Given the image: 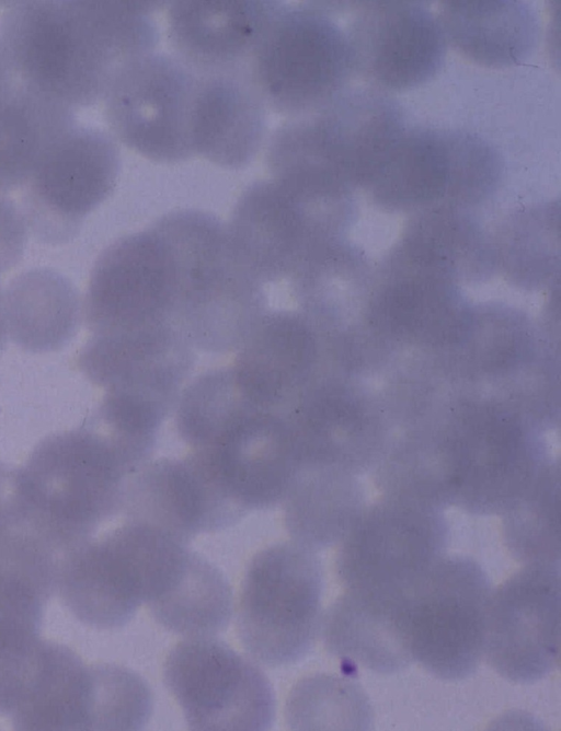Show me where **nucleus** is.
<instances>
[{
  "mask_svg": "<svg viewBox=\"0 0 561 731\" xmlns=\"http://www.w3.org/2000/svg\"><path fill=\"white\" fill-rule=\"evenodd\" d=\"M122 507L131 522L156 527L183 544L199 533L225 529L248 513L195 450L182 460L144 463L125 484Z\"/></svg>",
  "mask_w": 561,
  "mask_h": 731,
  "instance_id": "nucleus-16",
  "label": "nucleus"
},
{
  "mask_svg": "<svg viewBox=\"0 0 561 731\" xmlns=\"http://www.w3.org/2000/svg\"><path fill=\"white\" fill-rule=\"evenodd\" d=\"M353 67L386 91L425 84L443 67L446 38L440 23L420 1H370L346 33Z\"/></svg>",
  "mask_w": 561,
  "mask_h": 731,
  "instance_id": "nucleus-13",
  "label": "nucleus"
},
{
  "mask_svg": "<svg viewBox=\"0 0 561 731\" xmlns=\"http://www.w3.org/2000/svg\"><path fill=\"white\" fill-rule=\"evenodd\" d=\"M118 150L105 132L73 126L42 156L26 181L33 219L71 233L112 192Z\"/></svg>",
  "mask_w": 561,
  "mask_h": 731,
  "instance_id": "nucleus-20",
  "label": "nucleus"
},
{
  "mask_svg": "<svg viewBox=\"0 0 561 731\" xmlns=\"http://www.w3.org/2000/svg\"><path fill=\"white\" fill-rule=\"evenodd\" d=\"M94 678L90 729L139 730L152 713V694L141 676L114 664L92 666Z\"/></svg>",
  "mask_w": 561,
  "mask_h": 731,
  "instance_id": "nucleus-33",
  "label": "nucleus"
},
{
  "mask_svg": "<svg viewBox=\"0 0 561 731\" xmlns=\"http://www.w3.org/2000/svg\"><path fill=\"white\" fill-rule=\"evenodd\" d=\"M196 82L197 73L178 57L151 53L136 60L104 96L112 130L152 161L176 163L191 158Z\"/></svg>",
  "mask_w": 561,
  "mask_h": 731,
  "instance_id": "nucleus-10",
  "label": "nucleus"
},
{
  "mask_svg": "<svg viewBox=\"0 0 561 731\" xmlns=\"http://www.w3.org/2000/svg\"><path fill=\"white\" fill-rule=\"evenodd\" d=\"M92 666L58 645L42 642L31 678L14 710L22 729H90Z\"/></svg>",
  "mask_w": 561,
  "mask_h": 731,
  "instance_id": "nucleus-28",
  "label": "nucleus"
},
{
  "mask_svg": "<svg viewBox=\"0 0 561 731\" xmlns=\"http://www.w3.org/2000/svg\"><path fill=\"white\" fill-rule=\"evenodd\" d=\"M154 558L151 530L129 521L60 575L58 588L79 619L98 628H118L146 603Z\"/></svg>",
  "mask_w": 561,
  "mask_h": 731,
  "instance_id": "nucleus-17",
  "label": "nucleus"
},
{
  "mask_svg": "<svg viewBox=\"0 0 561 731\" xmlns=\"http://www.w3.org/2000/svg\"><path fill=\"white\" fill-rule=\"evenodd\" d=\"M448 536L443 510L382 496L341 539L337 576L347 589L409 590L445 555Z\"/></svg>",
  "mask_w": 561,
  "mask_h": 731,
  "instance_id": "nucleus-8",
  "label": "nucleus"
},
{
  "mask_svg": "<svg viewBox=\"0 0 561 731\" xmlns=\"http://www.w3.org/2000/svg\"><path fill=\"white\" fill-rule=\"evenodd\" d=\"M174 268L153 224L124 236L99 258L87 294V313L101 334L170 322Z\"/></svg>",
  "mask_w": 561,
  "mask_h": 731,
  "instance_id": "nucleus-14",
  "label": "nucleus"
},
{
  "mask_svg": "<svg viewBox=\"0 0 561 731\" xmlns=\"http://www.w3.org/2000/svg\"><path fill=\"white\" fill-rule=\"evenodd\" d=\"M196 73L191 120L194 155L228 169L248 165L259 152L266 128V105L249 67Z\"/></svg>",
  "mask_w": 561,
  "mask_h": 731,
  "instance_id": "nucleus-25",
  "label": "nucleus"
},
{
  "mask_svg": "<svg viewBox=\"0 0 561 731\" xmlns=\"http://www.w3.org/2000/svg\"><path fill=\"white\" fill-rule=\"evenodd\" d=\"M284 502L293 541L314 552L340 543L366 506L358 475L325 465H298Z\"/></svg>",
  "mask_w": 561,
  "mask_h": 731,
  "instance_id": "nucleus-27",
  "label": "nucleus"
},
{
  "mask_svg": "<svg viewBox=\"0 0 561 731\" xmlns=\"http://www.w3.org/2000/svg\"><path fill=\"white\" fill-rule=\"evenodd\" d=\"M351 213L350 196L272 178L243 192L227 230L238 256L263 283L291 277L310 256L339 239Z\"/></svg>",
  "mask_w": 561,
  "mask_h": 731,
  "instance_id": "nucleus-6",
  "label": "nucleus"
},
{
  "mask_svg": "<svg viewBox=\"0 0 561 731\" xmlns=\"http://www.w3.org/2000/svg\"><path fill=\"white\" fill-rule=\"evenodd\" d=\"M559 564H528L492 591L484 655L507 681H540L559 664Z\"/></svg>",
  "mask_w": 561,
  "mask_h": 731,
  "instance_id": "nucleus-12",
  "label": "nucleus"
},
{
  "mask_svg": "<svg viewBox=\"0 0 561 731\" xmlns=\"http://www.w3.org/2000/svg\"><path fill=\"white\" fill-rule=\"evenodd\" d=\"M322 565L316 552L293 541L271 545L250 561L242 580L237 629L259 663H295L321 630Z\"/></svg>",
  "mask_w": 561,
  "mask_h": 731,
  "instance_id": "nucleus-4",
  "label": "nucleus"
},
{
  "mask_svg": "<svg viewBox=\"0 0 561 731\" xmlns=\"http://www.w3.org/2000/svg\"><path fill=\"white\" fill-rule=\"evenodd\" d=\"M194 364L193 347L170 322L103 333L91 367L111 391L135 394L173 407Z\"/></svg>",
  "mask_w": 561,
  "mask_h": 731,
  "instance_id": "nucleus-22",
  "label": "nucleus"
},
{
  "mask_svg": "<svg viewBox=\"0 0 561 731\" xmlns=\"http://www.w3.org/2000/svg\"><path fill=\"white\" fill-rule=\"evenodd\" d=\"M290 130L301 154L351 187L368 183L405 129L393 101L363 91L295 117Z\"/></svg>",
  "mask_w": 561,
  "mask_h": 731,
  "instance_id": "nucleus-15",
  "label": "nucleus"
},
{
  "mask_svg": "<svg viewBox=\"0 0 561 731\" xmlns=\"http://www.w3.org/2000/svg\"><path fill=\"white\" fill-rule=\"evenodd\" d=\"M178 401V432L194 449L209 446L238 419L262 409L242 391L232 368L199 375Z\"/></svg>",
  "mask_w": 561,
  "mask_h": 731,
  "instance_id": "nucleus-32",
  "label": "nucleus"
},
{
  "mask_svg": "<svg viewBox=\"0 0 561 731\" xmlns=\"http://www.w3.org/2000/svg\"><path fill=\"white\" fill-rule=\"evenodd\" d=\"M492 587L472 558L443 556L410 589L408 635L414 662L444 681L470 677L484 655Z\"/></svg>",
  "mask_w": 561,
  "mask_h": 731,
  "instance_id": "nucleus-7",
  "label": "nucleus"
},
{
  "mask_svg": "<svg viewBox=\"0 0 561 731\" xmlns=\"http://www.w3.org/2000/svg\"><path fill=\"white\" fill-rule=\"evenodd\" d=\"M164 628L184 636L215 637L232 614V592L224 573L187 549L163 588L147 603Z\"/></svg>",
  "mask_w": 561,
  "mask_h": 731,
  "instance_id": "nucleus-30",
  "label": "nucleus"
},
{
  "mask_svg": "<svg viewBox=\"0 0 561 731\" xmlns=\"http://www.w3.org/2000/svg\"><path fill=\"white\" fill-rule=\"evenodd\" d=\"M196 450L230 498L248 512L284 501L298 468L286 418L255 409Z\"/></svg>",
  "mask_w": 561,
  "mask_h": 731,
  "instance_id": "nucleus-21",
  "label": "nucleus"
},
{
  "mask_svg": "<svg viewBox=\"0 0 561 731\" xmlns=\"http://www.w3.org/2000/svg\"><path fill=\"white\" fill-rule=\"evenodd\" d=\"M73 126L70 107L15 82L0 97V192L26 183L46 151Z\"/></svg>",
  "mask_w": 561,
  "mask_h": 731,
  "instance_id": "nucleus-29",
  "label": "nucleus"
},
{
  "mask_svg": "<svg viewBox=\"0 0 561 731\" xmlns=\"http://www.w3.org/2000/svg\"><path fill=\"white\" fill-rule=\"evenodd\" d=\"M279 1H175L168 35L176 57L199 73L249 67Z\"/></svg>",
  "mask_w": 561,
  "mask_h": 731,
  "instance_id": "nucleus-24",
  "label": "nucleus"
},
{
  "mask_svg": "<svg viewBox=\"0 0 561 731\" xmlns=\"http://www.w3.org/2000/svg\"><path fill=\"white\" fill-rule=\"evenodd\" d=\"M353 71L346 34L313 5L280 3L249 61L265 105L291 117L333 102Z\"/></svg>",
  "mask_w": 561,
  "mask_h": 731,
  "instance_id": "nucleus-5",
  "label": "nucleus"
},
{
  "mask_svg": "<svg viewBox=\"0 0 561 731\" xmlns=\"http://www.w3.org/2000/svg\"><path fill=\"white\" fill-rule=\"evenodd\" d=\"M480 137L462 130H404L366 184L386 208L413 209L446 195L468 201Z\"/></svg>",
  "mask_w": 561,
  "mask_h": 731,
  "instance_id": "nucleus-18",
  "label": "nucleus"
},
{
  "mask_svg": "<svg viewBox=\"0 0 561 731\" xmlns=\"http://www.w3.org/2000/svg\"><path fill=\"white\" fill-rule=\"evenodd\" d=\"M408 601L409 590L347 589L322 616L327 650L376 673L405 670L414 662Z\"/></svg>",
  "mask_w": 561,
  "mask_h": 731,
  "instance_id": "nucleus-23",
  "label": "nucleus"
},
{
  "mask_svg": "<svg viewBox=\"0 0 561 731\" xmlns=\"http://www.w3.org/2000/svg\"><path fill=\"white\" fill-rule=\"evenodd\" d=\"M502 515L505 545L517 560L525 565L559 564V462L550 460Z\"/></svg>",
  "mask_w": 561,
  "mask_h": 731,
  "instance_id": "nucleus-31",
  "label": "nucleus"
},
{
  "mask_svg": "<svg viewBox=\"0 0 561 731\" xmlns=\"http://www.w3.org/2000/svg\"><path fill=\"white\" fill-rule=\"evenodd\" d=\"M432 428L451 506L472 514H503L550 461L543 429L492 397L448 401Z\"/></svg>",
  "mask_w": 561,
  "mask_h": 731,
  "instance_id": "nucleus-3",
  "label": "nucleus"
},
{
  "mask_svg": "<svg viewBox=\"0 0 561 731\" xmlns=\"http://www.w3.org/2000/svg\"><path fill=\"white\" fill-rule=\"evenodd\" d=\"M437 19L446 42L490 68L519 65L538 42V18L523 1H444Z\"/></svg>",
  "mask_w": 561,
  "mask_h": 731,
  "instance_id": "nucleus-26",
  "label": "nucleus"
},
{
  "mask_svg": "<svg viewBox=\"0 0 561 731\" xmlns=\"http://www.w3.org/2000/svg\"><path fill=\"white\" fill-rule=\"evenodd\" d=\"M232 369L254 404L282 416L330 372L318 333L301 313L289 311L261 316Z\"/></svg>",
  "mask_w": 561,
  "mask_h": 731,
  "instance_id": "nucleus-19",
  "label": "nucleus"
},
{
  "mask_svg": "<svg viewBox=\"0 0 561 731\" xmlns=\"http://www.w3.org/2000/svg\"><path fill=\"white\" fill-rule=\"evenodd\" d=\"M167 687L193 730H266L275 696L266 675L214 637L176 643L163 665Z\"/></svg>",
  "mask_w": 561,
  "mask_h": 731,
  "instance_id": "nucleus-9",
  "label": "nucleus"
},
{
  "mask_svg": "<svg viewBox=\"0 0 561 731\" xmlns=\"http://www.w3.org/2000/svg\"><path fill=\"white\" fill-rule=\"evenodd\" d=\"M152 1H18L0 39L15 73L68 107L104 97L118 74L159 40Z\"/></svg>",
  "mask_w": 561,
  "mask_h": 731,
  "instance_id": "nucleus-1",
  "label": "nucleus"
},
{
  "mask_svg": "<svg viewBox=\"0 0 561 731\" xmlns=\"http://www.w3.org/2000/svg\"><path fill=\"white\" fill-rule=\"evenodd\" d=\"M154 225L171 252L174 297L171 323L196 349H239L265 313L262 282L238 256L227 227L198 210H178Z\"/></svg>",
  "mask_w": 561,
  "mask_h": 731,
  "instance_id": "nucleus-2",
  "label": "nucleus"
},
{
  "mask_svg": "<svg viewBox=\"0 0 561 731\" xmlns=\"http://www.w3.org/2000/svg\"><path fill=\"white\" fill-rule=\"evenodd\" d=\"M298 465L335 466L356 475L373 471L393 434L382 403L327 373L284 415Z\"/></svg>",
  "mask_w": 561,
  "mask_h": 731,
  "instance_id": "nucleus-11",
  "label": "nucleus"
}]
</instances>
